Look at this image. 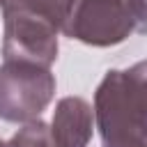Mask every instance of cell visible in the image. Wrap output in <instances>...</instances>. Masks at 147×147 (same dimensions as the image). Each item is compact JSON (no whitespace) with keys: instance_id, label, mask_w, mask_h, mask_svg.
<instances>
[{"instance_id":"6da1fadb","label":"cell","mask_w":147,"mask_h":147,"mask_svg":"<svg viewBox=\"0 0 147 147\" xmlns=\"http://www.w3.org/2000/svg\"><path fill=\"white\" fill-rule=\"evenodd\" d=\"M94 122L103 147H147V60L106 71L94 92Z\"/></svg>"},{"instance_id":"7a4b0ae2","label":"cell","mask_w":147,"mask_h":147,"mask_svg":"<svg viewBox=\"0 0 147 147\" xmlns=\"http://www.w3.org/2000/svg\"><path fill=\"white\" fill-rule=\"evenodd\" d=\"M55 96V76L51 67L5 60L0 64V119L28 124L39 119Z\"/></svg>"},{"instance_id":"3957f363","label":"cell","mask_w":147,"mask_h":147,"mask_svg":"<svg viewBox=\"0 0 147 147\" xmlns=\"http://www.w3.org/2000/svg\"><path fill=\"white\" fill-rule=\"evenodd\" d=\"M140 32L133 0H78L62 32L80 44L108 48Z\"/></svg>"},{"instance_id":"277c9868","label":"cell","mask_w":147,"mask_h":147,"mask_svg":"<svg viewBox=\"0 0 147 147\" xmlns=\"http://www.w3.org/2000/svg\"><path fill=\"white\" fill-rule=\"evenodd\" d=\"M2 57L5 60H25L51 67L57 60V32L51 21L34 14L9 11L2 14Z\"/></svg>"},{"instance_id":"5b68a950","label":"cell","mask_w":147,"mask_h":147,"mask_svg":"<svg viewBox=\"0 0 147 147\" xmlns=\"http://www.w3.org/2000/svg\"><path fill=\"white\" fill-rule=\"evenodd\" d=\"M94 124V108L83 96H64L55 106L51 133L57 147H87Z\"/></svg>"},{"instance_id":"8992f818","label":"cell","mask_w":147,"mask_h":147,"mask_svg":"<svg viewBox=\"0 0 147 147\" xmlns=\"http://www.w3.org/2000/svg\"><path fill=\"white\" fill-rule=\"evenodd\" d=\"M76 2L78 0H0V9L2 14H9V11L34 14L62 30Z\"/></svg>"},{"instance_id":"52a82bcc","label":"cell","mask_w":147,"mask_h":147,"mask_svg":"<svg viewBox=\"0 0 147 147\" xmlns=\"http://www.w3.org/2000/svg\"><path fill=\"white\" fill-rule=\"evenodd\" d=\"M5 147H57L51 133V124L41 122V119H32L28 124H23V129H18L7 142Z\"/></svg>"},{"instance_id":"ba28073f","label":"cell","mask_w":147,"mask_h":147,"mask_svg":"<svg viewBox=\"0 0 147 147\" xmlns=\"http://www.w3.org/2000/svg\"><path fill=\"white\" fill-rule=\"evenodd\" d=\"M136 5V14H138V23H140V32L147 30V0H133Z\"/></svg>"},{"instance_id":"9c48e42d","label":"cell","mask_w":147,"mask_h":147,"mask_svg":"<svg viewBox=\"0 0 147 147\" xmlns=\"http://www.w3.org/2000/svg\"><path fill=\"white\" fill-rule=\"evenodd\" d=\"M0 147H5V142H2V140H0Z\"/></svg>"}]
</instances>
